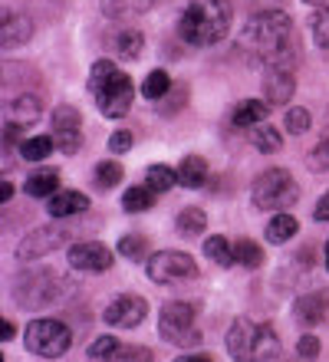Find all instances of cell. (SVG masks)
<instances>
[{"mask_svg":"<svg viewBox=\"0 0 329 362\" xmlns=\"http://www.w3.org/2000/svg\"><path fill=\"white\" fill-rule=\"evenodd\" d=\"M244 43L270 69H290L287 66V57H290V49H293V23L283 10L254 13L244 27Z\"/></svg>","mask_w":329,"mask_h":362,"instance_id":"obj_1","label":"cell"},{"mask_svg":"<svg viewBox=\"0 0 329 362\" xmlns=\"http://www.w3.org/2000/svg\"><path fill=\"white\" fill-rule=\"evenodd\" d=\"M231 0H188L178 17V37L191 47H214L231 33Z\"/></svg>","mask_w":329,"mask_h":362,"instance_id":"obj_2","label":"cell"},{"mask_svg":"<svg viewBox=\"0 0 329 362\" xmlns=\"http://www.w3.org/2000/svg\"><path fill=\"white\" fill-rule=\"evenodd\" d=\"M224 346L234 362H270L280 356V336L273 333V326L247 320V316L231 323Z\"/></svg>","mask_w":329,"mask_h":362,"instance_id":"obj_3","label":"cell"},{"mask_svg":"<svg viewBox=\"0 0 329 362\" xmlns=\"http://www.w3.org/2000/svg\"><path fill=\"white\" fill-rule=\"evenodd\" d=\"M89 93H93L99 112L109 115V119H122V115L132 112L135 89H132V79L115 66V59H99L93 66V73H89Z\"/></svg>","mask_w":329,"mask_h":362,"instance_id":"obj_4","label":"cell"},{"mask_svg":"<svg viewBox=\"0 0 329 362\" xmlns=\"http://www.w3.org/2000/svg\"><path fill=\"white\" fill-rule=\"evenodd\" d=\"M296 198H300V188L287 168H267L250 185V201L260 211H287Z\"/></svg>","mask_w":329,"mask_h":362,"instance_id":"obj_5","label":"cell"},{"mask_svg":"<svg viewBox=\"0 0 329 362\" xmlns=\"http://www.w3.org/2000/svg\"><path fill=\"white\" fill-rule=\"evenodd\" d=\"M23 343H27V349L33 356H40V359H59V356H66V349L73 346V333H69V326L59 323V320L40 316V320L27 323Z\"/></svg>","mask_w":329,"mask_h":362,"instance_id":"obj_6","label":"cell"},{"mask_svg":"<svg viewBox=\"0 0 329 362\" xmlns=\"http://www.w3.org/2000/svg\"><path fill=\"white\" fill-rule=\"evenodd\" d=\"M158 333L161 339L178 346H191L197 343V310L185 300H171L161 306L158 313Z\"/></svg>","mask_w":329,"mask_h":362,"instance_id":"obj_7","label":"cell"},{"mask_svg":"<svg viewBox=\"0 0 329 362\" xmlns=\"http://www.w3.org/2000/svg\"><path fill=\"white\" fill-rule=\"evenodd\" d=\"M145 274L151 284H185L197 276V264L185 250H158L145 260Z\"/></svg>","mask_w":329,"mask_h":362,"instance_id":"obj_8","label":"cell"},{"mask_svg":"<svg viewBox=\"0 0 329 362\" xmlns=\"http://www.w3.org/2000/svg\"><path fill=\"white\" fill-rule=\"evenodd\" d=\"M59 300V280L53 274H30L17 280V303L23 310H37Z\"/></svg>","mask_w":329,"mask_h":362,"instance_id":"obj_9","label":"cell"},{"mask_svg":"<svg viewBox=\"0 0 329 362\" xmlns=\"http://www.w3.org/2000/svg\"><path fill=\"white\" fill-rule=\"evenodd\" d=\"M66 260L79 274H105V270H112V250L105 247V244H99V240H79V244H73Z\"/></svg>","mask_w":329,"mask_h":362,"instance_id":"obj_10","label":"cell"},{"mask_svg":"<svg viewBox=\"0 0 329 362\" xmlns=\"http://www.w3.org/2000/svg\"><path fill=\"white\" fill-rule=\"evenodd\" d=\"M145 316H149V303L135 293L115 296L112 303L105 306V323L115 326V329H135V326L145 323Z\"/></svg>","mask_w":329,"mask_h":362,"instance_id":"obj_11","label":"cell"},{"mask_svg":"<svg viewBox=\"0 0 329 362\" xmlns=\"http://www.w3.org/2000/svg\"><path fill=\"white\" fill-rule=\"evenodd\" d=\"M66 240H69V234H66L63 228H53V224H47V228L30 230L27 238L20 240L17 257L20 260H40V257H47V254H53V250H57L59 244H66Z\"/></svg>","mask_w":329,"mask_h":362,"instance_id":"obj_12","label":"cell"},{"mask_svg":"<svg viewBox=\"0 0 329 362\" xmlns=\"http://www.w3.org/2000/svg\"><path fill=\"white\" fill-rule=\"evenodd\" d=\"M293 316L300 326H323L329 323V290H313V293L296 296Z\"/></svg>","mask_w":329,"mask_h":362,"instance_id":"obj_13","label":"cell"},{"mask_svg":"<svg viewBox=\"0 0 329 362\" xmlns=\"http://www.w3.org/2000/svg\"><path fill=\"white\" fill-rule=\"evenodd\" d=\"M293 93H296V79L290 69H270L263 76V95L270 105H290Z\"/></svg>","mask_w":329,"mask_h":362,"instance_id":"obj_14","label":"cell"},{"mask_svg":"<svg viewBox=\"0 0 329 362\" xmlns=\"http://www.w3.org/2000/svg\"><path fill=\"white\" fill-rule=\"evenodd\" d=\"M33 37V23H30L27 13H4V23H0V47L4 49H17L23 47L27 40Z\"/></svg>","mask_w":329,"mask_h":362,"instance_id":"obj_15","label":"cell"},{"mask_svg":"<svg viewBox=\"0 0 329 362\" xmlns=\"http://www.w3.org/2000/svg\"><path fill=\"white\" fill-rule=\"evenodd\" d=\"M86 208H89V198H86V194H79V191H57V194L47 201V214L53 221L76 218V214H83Z\"/></svg>","mask_w":329,"mask_h":362,"instance_id":"obj_16","label":"cell"},{"mask_svg":"<svg viewBox=\"0 0 329 362\" xmlns=\"http://www.w3.org/2000/svg\"><path fill=\"white\" fill-rule=\"evenodd\" d=\"M40 115H43V105H40L37 95H30V93L17 95V99L7 105V122H17V125H23V129L40 122Z\"/></svg>","mask_w":329,"mask_h":362,"instance_id":"obj_17","label":"cell"},{"mask_svg":"<svg viewBox=\"0 0 329 362\" xmlns=\"http://www.w3.org/2000/svg\"><path fill=\"white\" fill-rule=\"evenodd\" d=\"M178 181L185 188H204L207 185V162L201 155H185L178 168Z\"/></svg>","mask_w":329,"mask_h":362,"instance_id":"obj_18","label":"cell"},{"mask_svg":"<svg viewBox=\"0 0 329 362\" xmlns=\"http://www.w3.org/2000/svg\"><path fill=\"white\" fill-rule=\"evenodd\" d=\"M296 230H300V221L293 218L290 211H277V218H270V224H267V240L287 244L290 238H296Z\"/></svg>","mask_w":329,"mask_h":362,"instance_id":"obj_19","label":"cell"},{"mask_svg":"<svg viewBox=\"0 0 329 362\" xmlns=\"http://www.w3.org/2000/svg\"><path fill=\"white\" fill-rule=\"evenodd\" d=\"M231 119H234V125H263L267 122V103L263 99H244V103L234 105Z\"/></svg>","mask_w":329,"mask_h":362,"instance_id":"obj_20","label":"cell"},{"mask_svg":"<svg viewBox=\"0 0 329 362\" xmlns=\"http://www.w3.org/2000/svg\"><path fill=\"white\" fill-rule=\"evenodd\" d=\"M204 257L211 264H217V267H234V244L227 238H221V234H211L204 240Z\"/></svg>","mask_w":329,"mask_h":362,"instance_id":"obj_21","label":"cell"},{"mask_svg":"<svg viewBox=\"0 0 329 362\" xmlns=\"http://www.w3.org/2000/svg\"><path fill=\"white\" fill-rule=\"evenodd\" d=\"M23 191H27L30 198H53L59 191V175L57 172H37L30 175L27 185H23Z\"/></svg>","mask_w":329,"mask_h":362,"instance_id":"obj_22","label":"cell"},{"mask_svg":"<svg viewBox=\"0 0 329 362\" xmlns=\"http://www.w3.org/2000/svg\"><path fill=\"white\" fill-rule=\"evenodd\" d=\"M53 148H57V139H53V135H33V139H23L20 155H23L27 162H43V158L53 155Z\"/></svg>","mask_w":329,"mask_h":362,"instance_id":"obj_23","label":"cell"},{"mask_svg":"<svg viewBox=\"0 0 329 362\" xmlns=\"http://www.w3.org/2000/svg\"><path fill=\"white\" fill-rule=\"evenodd\" d=\"M234 264H237V267H244V270H257L263 264L260 244H254L250 238L234 240Z\"/></svg>","mask_w":329,"mask_h":362,"instance_id":"obj_24","label":"cell"},{"mask_svg":"<svg viewBox=\"0 0 329 362\" xmlns=\"http://www.w3.org/2000/svg\"><path fill=\"white\" fill-rule=\"evenodd\" d=\"M145 185H149L155 194H165L178 185V172L171 168V165H151L149 172H145Z\"/></svg>","mask_w":329,"mask_h":362,"instance_id":"obj_25","label":"cell"},{"mask_svg":"<svg viewBox=\"0 0 329 362\" xmlns=\"http://www.w3.org/2000/svg\"><path fill=\"white\" fill-rule=\"evenodd\" d=\"M175 228H178L181 238H197V234H204L207 228V218L201 208H185L178 211V221H175Z\"/></svg>","mask_w":329,"mask_h":362,"instance_id":"obj_26","label":"cell"},{"mask_svg":"<svg viewBox=\"0 0 329 362\" xmlns=\"http://www.w3.org/2000/svg\"><path fill=\"white\" fill-rule=\"evenodd\" d=\"M142 47H145V37H142L139 30H122L115 37V57L119 59H139Z\"/></svg>","mask_w":329,"mask_h":362,"instance_id":"obj_27","label":"cell"},{"mask_svg":"<svg viewBox=\"0 0 329 362\" xmlns=\"http://www.w3.org/2000/svg\"><path fill=\"white\" fill-rule=\"evenodd\" d=\"M168 93H171V76L165 69H151L149 76H145V83H142V95L155 103V99H165Z\"/></svg>","mask_w":329,"mask_h":362,"instance_id":"obj_28","label":"cell"},{"mask_svg":"<svg viewBox=\"0 0 329 362\" xmlns=\"http://www.w3.org/2000/svg\"><path fill=\"white\" fill-rule=\"evenodd\" d=\"M151 204H155V191H151L149 185H132L122 194V208L132 211V214H135V211H149Z\"/></svg>","mask_w":329,"mask_h":362,"instance_id":"obj_29","label":"cell"},{"mask_svg":"<svg viewBox=\"0 0 329 362\" xmlns=\"http://www.w3.org/2000/svg\"><path fill=\"white\" fill-rule=\"evenodd\" d=\"M254 148L257 152H263V155H273V152H280L283 148V139H280V132L273 129V125H257L254 129Z\"/></svg>","mask_w":329,"mask_h":362,"instance_id":"obj_30","label":"cell"},{"mask_svg":"<svg viewBox=\"0 0 329 362\" xmlns=\"http://www.w3.org/2000/svg\"><path fill=\"white\" fill-rule=\"evenodd\" d=\"M119 257L125 260H149V240L142 234H125L119 240Z\"/></svg>","mask_w":329,"mask_h":362,"instance_id":"obj_31","label":"cell"},{"mask_svg":"<svg viewBox=\"0 0 329 362\" xmlns=\"http://www.w3.org/2000/svg\"><path fill=\"white\" fill-rule=\"evenodd\" d=\"M310 30H313V40L320 49H329V4H323L310 20Z\"/></svg>","mask_w":329,"mask_h":362,"instance_id":"obj_32","label":"cell"},{"mask_svg":"<svg viewBox=\"0 0 329 362\" xmlns=\"http://www.w3.org/2000/svg\"><path fill=\"white\" fill-rule=\"evenodd\" d=\"M310 109H303V105H290V112L283 115V125H287V132L290 135H303L310 132Z\"/></svg>","mask_w":329,"mask_h":362,"instance_id":"obj_33","label":"cell"},{"mask_svg":"<svg viewBox=\"0 0 329 362\" xmlns=\"http://www.w3.org/2000/svg\"><path fill=\"white\" fill-rule=\"evenodd\" d=\"M122 181V165L119 162H99L96 165V185L99 188H115Z\"/></svg>","mask_w":329,"mask_h":362,"instance_id":"obj_34","label":"cell"},{"mask_svg":"<svg viewBox=\"0 0 329 362\" xmlns=\"http://www.w3.org/2000/svg\"><path fill=\"white\" fill-rule=\"evenodd\" d=\"M105 362H151V349H145V346H125L119 343V349H115L112 356Z\"/></svg>","mask_w":329,"mask_h":362,"instance_id":"obj_35","label":"cell"},{"mask_svg":"<svg viewBox=\"0 0 329 362\" xmlns=\"http://www.w3.org/2000/svg\"><path fill=\"white\" fill-rule=\"evenodd\" d=\"M83 125V115L76 112L73 105H59L53 109V132H63V129H79Z\"/></svg>","mask_w":329,"mask_h":362,"instance_id":"obj_36","label":"cell"},{"mask_svg":"<svg viewBox=\"0 0 329 362\" xmlns=\"http://www.w3.org/2000/svg\"><path fill=\"white\" fill-rule=\"evenodd\" d=\"M53 139H57V148L63 155H76L79 148H83V135H79V129H63V132H53Z\"/></svg>","mask_w":329,"mask_h":362,"instance_id":"obj_37","label":"cell"},{"mask_svg":"<svg viewBox=\"0 0 329 362\" xmlns=\"http://www.w3.org/2000/svg\"><path fill=\"white\" fill-rule=\"evenodd\" d=\"M115 349H119V339H115V336H99V339L89 346V362H105Z\"/></svg>","mask_w":329,"mask_h":362,"instance_id":"obj_38","label":"cell"},{"mask_svg":"<svg viewBox=\"0 0 329 362\" xmlns=\"http://www.w3.org/2000/svg\"><path fill=\"white\" fill-rule=\"evenodd\" d=\"M310 168L313 172H329V139H323V142H316V148L310 152Z\"/></svg>","mask_w":329,"mask_h":362,"instance_id":"obj_39","label":"cell"},{"mask_svg":"<svg viewBox=\"0 0 329 362\" xmlns=\"http://www.w3.org/2000/svg\"><path fill=\"white\" fill-rule=\"evenodd\" d=\"M132 145H135V135L129 132V129H115L112 135H109V148H112L115 155H122V152H129Z\"/></svg>","mask_w":329,"mask_h":362,"instance_id":"obj_40","label":"cell"},{"mask_svg":"<svg viewBox=\"0 0 329 362\" xmlns=\"http://www.w3.org/2000/svg\"><path fill=\"white\" fill-rule=\"evenodd\" d=\"M320 339L316 336H300V343H296V353H300V359H316L320 356Z\"/></svg>","mask_w":329,"mask_h":362,"instance_id":"obj_41","label":"cell"},{"mask_svg":"<svg viewBox=\"0 0 329 362\" xmlns=\"http://www.w3.org/2000/svg\"><path fill=\"white\" fill-rule=\"evenodd\" d=\"M313 218H316V221H329V191L323 194L320 201H316V211H313Z\"/></svg>","mask_w":329,"mask_h":362,"instance_id":"obj_42","label":"cell"},{"mask_svg":"<svg viewBox=\"0 0 329 362\" xmlns=\"http://www.w3.org/2000/svg\"><path fill=\"white\" fill-rule=\"evenodd\" d=\"M23 132V125H17V122H7V129H4V142L7 145H13L17 142V135Z\"/></svg>","mask_w":329,"mask_h":362,"instance_id":"obj_43","label":"cell"},{"mask_svg":"<svg viewBox=\"0 0 329 362\" xmlns=\"http://www.w3.org/2000/svg\"><path fill=\"white\" fill-rule=\"evenodd\" d=\"M175 362H211V356L207 353H188V356H178Z\"/></svg>","mask_w":329,"mask_h":362,"instance_id":"obj_44","label":"cell"},{"mask_svg":"<svg viewBox=\"0 0 329 362\" xmlns=\"http://www.w3.org/2000/svg\"><path fill=\"white\" fill-rule=\"evenodd\" d=\"M13 333H17V329H13V323H10V320H4V329H0L4 343H10V339H13Z\"/></svg>","mask_w":329,"mask_h":362,"instance_id":"obj_45","label":"cell"},{"mask_svg":"<svg viewBox=\"0 0 329 362\" xmlns=\"http://www.w3.org/2000/svg\"><path fill=\"white\" fill-rule=\"evenodd\" d=\"M10 198H13V185L4 181V185H0V201H10Z\"/></svg>","mask_w":329,"mask_h":362,"instance_id":"obj_46","label":"cell"},{"mask_svg":"<svg viewBox=\"0 0 329 362\" xmlns=\"http://www.w3.org/2000/svg\"><path fill=\"white\" fill-rule=\"evenodd\" d=\"M326 270H329V244H326Z\"/></svg>","mask_w":329,"mask_h":362,"instance_id":"obj_47","label":"cell"},{"mask_svg":"<svg viewBox=\"0 0 329 362\" xmlns=\"http://www.w3.org/2000/svg\"><path fill=\"white\" fill-rule=\"evenodd\" d=\"M306 4H323V0H306Z\"/></svg>","mask_w":329,"mask_h":362,"instance_id":"obj_48","label":"cell"}]
</instances>
